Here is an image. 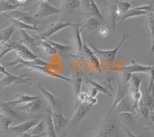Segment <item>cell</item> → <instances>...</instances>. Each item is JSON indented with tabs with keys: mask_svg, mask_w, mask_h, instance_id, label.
Returning a JSON list of instances; mask_svg holds the SVG:
<instances>
[{
	"mask_svg": "<svg viewBox=\"0 0 154 137\" xmlns=\"http://www.w3.org/2000/svg\"><path fill=\"white\" fill-rule=\"evenodd\" d=\"M142 81L138 76H132L128 81L127 93H129L133 102V108L137 113L139 111V105L143 98V93L141 90Z\"/></svg>",
	"mask_w": 154,
	"mask_h": 137,
	"instance_id": "1",
	"label": "cell"
},
{
	"mask_svg": "<svg viewBox=\"0 0 154 137\" xmlns=\"http://www.w3.org/2000/svg\"><path fill=\"white\" fill-rule=\"evenodd\" d=\"M128 37H129V35H126V34H124L123 36V39H121V41L119 42L118 46L112 49H105V50L104 49H100L92 44H89V46L93 49L96 55H98L99 56L101 57L103 59L112 62L116 60L118 53L120 50L121 47L123 45V43L128 39Z\"/></svg>",
	"mask_w": 154,
	"mask_h": 137,
	"instance_id": "2",
	"label": "cell"
},
{
	"mask_svg": "<svg viewBox=\"0 0 154 137\" xmlns=\"http://www.w3.org/2000/svg\"><path fill=\"white\" fill-rule=\"evenodd\" d=\"M81 6L86 19L89 17H95L103 23H106L105 18L102 14L98 5H96L95 0H81Z\"/></svg>",
	"mask_w": 154,
	"mask_h": 137,
	"instance_id": "3",
	"label": "cell"
},
{
	"mask_svg": "<svg viewBox=\"0 0 154 137\" xmlns=\"http://www.w3.org/2000/svg\"><path fill=\"white\" fill-rule=\"evenodd\" d=\"M29 84L32 83V80L30 78H27L26 74H23L21 76H5L0 79V90H4L9 87H14L19 84Z\"/></svg>",
	"mask_w": 154,
	"mask_h": 137,
	"instance_id": "4",
	"label": "cell"
},
{
	"mask_svg": "<svg viewBox=\"0 0 154 137\" xmlns=\"http://www.w3.org/2000/svg\"><path fill=\"white\" fill-rule=\"evenodd\" d=\"M63 12L61 9L56 8L51 5L50 3L47 2H41L39 1L38 7L37 11L33 15L34 17L37 20H42L45 18H47L49 16H55V15H60Z\"/></svg>",
	"mask_w": 154,
	"mask_h": 137,
	"instance_id": "5",
	"label": "cell"
},
{
	"mask_svg": "<svg viewBox=\"0 0 154 137\" xmlns=\"http://www.w3.org/2000/svg\"><path fill=\"white\" fill-rule=\"evenodd\" d=\"M153 12L152 5H140L137 7L131 8L124 14L121 15L118 19V22L123 23L125 20L133 17H138L142 16H148L150 12Z\"/></svg>",
	"mask_w": 154,
	"mask_h": 137,
	"instance_id": "6",
	"label": "cell"
},
{
	"mask_svg": "<svg viewBox=\"0 0 154 137\" xmlns=\"http://www.w3.org/2000/svg\"><path fill=\"white\" fill-rule=\"evenodd\" d=\"M152 65H146L138 63L137 62L134 61L133 59L130 60V64L125 66L122 67L119 69H116V71H120L122 72H126V73H152Z\"/></svg>",
	"mask_w": 154,
	"mask_h": 137,
	"instance_id": "7",
	"label": "cell"
},
{
	"mask_svg": "<svg viewBox=\"0 0 154 137\" xmlns=\"http://www.w3.org/2000/svg\"><path fill=\"white\" fill-rule=\"evenodd\" d=\"M9 13L10 14L8 15L10 16L11 17L16 19V20H19V21L23 22V23H26V24L29 25V26H31L35 27L36 29H38V26L40 24L39 20L35 19L33 16V15H31L29 12L16 9V10L9 12Z\"/></svg>",
	"mask_w": 154,
	"mask_h": 137,
	"instance_id": "8",
	"label": "cell"
},
{
	"mask_svg": "<svg viewBox=\"0 0 154 137\" xmlns=\"http://www.w3.org/2000/svg\"><path fill=\"white\" fill-rule=\"evenodd\" d=\"M92 108H93V105L86 103H79L76 105L75 112L69 121V124L71 126L78 125L86 117Z\"/></svg>",
	"mask_w": 154,
	"mask_h": 137,
	"instance_id": "9",
	"label": "cell"
},
{
	"mask_svg": "<svg viewBox=\"0 0 154 137\" xmlns=\"http://www.w3.org/2000/svg\"><path fill=\"white\" fill-rule=\"evenodd\" d=\"M38 88L39 91L42 93V96L44 98L46 99V100L49 103V106H50V111L52 113H55V112H60L61 110L60 108V101L56 98V96L53 94L52 92L48 90L47 89L42 85L41 83H38Z\"/></svg>",
	"mask_w": 154,
	"mask_h": 137,
	"instance_id": "10",
	"label": "cell"
},
{
	"mask_svg": "<svg viewBox=\"0 0 154 137\" xmlns=\"http://www.w3.org/2000/svg\"><path fill=\"white\" fill-rule=\"evenodd\" d=\"M75 25L72 24L70 22H65V21H59L57 23H51L49 28L40 34V36L43 39H46L47 38L53 36L55 34L58 33V32L61 31V30L67 28V27H74Z\"/></svg>",
	"mask_w": 154,
	"mask_h": 137,
	"instance_id": "11",
	"label": "cell"
},
{
	"mask_svg": "<svg viewBox=\"0 0 154 137\" xmlns=\"http://www.w3.org/2000/svg\"><path fill=\"white\" fill-rule=\"evenodd\" d=\"M0 116L4 118H9L14 122H20L23 120V116L14 110L13 107L10 106L0 99Z\"/></svg>",
	"mask_w": 154,
	"mask_h": 137,
	"instance_id": "12",
	"label": "cell"
},
{
	"mask_svg": "<svg viewBox=\"0 0 154 137\" xmlns=\"http://www.w3.org/2000/svg\"><path fill=\"white\" fill-rule=\"evenodd\" d=\"M16 57L26 62H32L38 59V56L29 49V48L19 42L14 51Z\"/></svg>",
	"mask_w": 154,
	"mask_h": 137,
	"instance_id": "13",
	"label": "cell"
},
{
	"mask_svg": "<svg viewBox=\"0 0 154 137\" xmlns=\"http://www.w3.org/2000/svg\"><path fill=\"white\" fill-rule=\"evenodd\" d=\"M82 55H83V58L87 60L88 62L94 68L95 70L98 71L100 72H102L100 60L97 58L94 51L88 45H82Z\"/></svg>",
	"mask_w": 154,
	"mask_h": 137,
	"instance_id": "14",
	"label": "cell"
},
{
	"mask_svg": "<svg viewBox=\"0 0 154 137\" xmlns=\"http://www.w3.org/2000/svg\"><path fill=\"white\" fill-rule=\"evenodd\" d=\"M104 24L100 20L95 17H89L86 19L85 22L82 26H79V32L81 34H89L94 32L100 29V26Z\"/></svg>",
	"mask_w": 154,
	"mask_h": 137,
	"instance_id": "15",
	"label": "cell"
},
{
	"mask_svg": "<svg viewBox=\"0 0 154 137\" xmlns=\"http://www.w3.org/2000/svg\"><path fill=\"white\" fill-rule=\"evenodd\" d=\"M126 83L124 84H121L119 82L117 83V87H116V96L114 98L113 102H112V105H111L110 109L108 110V113H106L107 116L110 115L112 111L117 107L119 103L123 102V99L127 94V87L125 86Z\"/></svg>",
	"mask_w": 154,
	"mask_h": 137,
	"instance_id": "16",
	"label": "cell"
},
{
	"mask_svg": "<svg viewBox=\"0 0 154 137\" xmlns=\"http://www.w3.org/2000/svg\"><path fill=\"white\" fill-rule=\"evenodd\" d=\"M26 68H29L30 70L34 71V72H36L39 74H42L44 76H49V77L52 78H56V79H60L62 80L66 81L68 83H71V79L70 78L66 77L64 76H62V75H59V74L56 73V72H53V71L49 70L48 68H46V67H42V66H38V65H30L26 66Z\"/></svg>",
	"mask_w": 154,
	"mask_h": 137,
	"instance_id": "17",
	"label": "cell"
},
{
	"mask_svg": "<svg viewBox=\"0 0 154 137\" xmlns=\"http://www.w3.org/2000/svg\"><path fill=\"white\" fill-rule=\"evenodd\" d=\"M38 120H30L23 122L22 123L16 126H11L9 127V132H16L19 134H23L29 132V130L33 128L36 124L38 123Z\"/></svg>",
	"mask_w": 154,
	"mask_h": 137,
	"instance_id": "18",
	"label": "cell"
},
{
	"mask_svg": "<svg viewBox=\"0 0 154 137\" xmlns=\"http://www.w3.org/2000/svg\"><path fill=\"white\" fill-rule=\"evenodd\" d=\"M42 107V101L40 99L32 101V102H27L23 105H20L19 106H15V109L17 110L21 111L25 113H36L37 111L40 110Z\"/></svg>",
	"mask_w": 154,
	"mask_h": 137,
	"instance_id": "19",
	"label": "cell"
},
{
	"mask_svg": "<svg viewBox=\"0 0 154 137\" xmlns=\"http://www.w3.org/2000/svg\"><path fill=\"white\" fill-rule=\"evenodd\" d=\"M51 113H52V116H53V124H54L56 133H60L61 130L63 128H65L69 124V120L63 116L62 111L55 112V113L51 112Z\"/></svg>",
	"mask_w": 154,
	"mask_h": 137,
	"instance_id": "20",
	"label": "cell"
},
{
	"mask_svg": "<svg viewBox=\"0 0 154 137\" xmlns=\"http://www.w3.org/2000/svg\"><path fill=\"white\" fill-rule=\"evenodd\" d=\"M16 96H17V98L15 100L11 101V102H6V103L14 108L15 106H17V105H23V104H26L27 102L40 99L36 96H29L28 94H24V93H19L18 95H16Z\"/></svg>",
	"mask_w": 154,
	"mask_h": 137,
	"instance_id": "21",
	"label": "cell"
},
{
	"mask_svg": "<svg viewBox=\"0 0 154 137\" xmlns=\"http://www.w3.org/2000/svg\"><path fill=\"white\" fill-rule=\"evenodd\" d=\"M34 36H35L37 47L40 48L42 52H44L46 54L49 55V56H54L56 54V50L48 43L46 39L42 38L39 35L34 34Z\"/></svg>",
	"mask_w": 154,
	"mask_h": 137,
	"instance_id": "22",
	"label": "cell"
},
{
	"mask_svg": "<svg viewBox=\"0 0 154 137\" xmlns=\"http://www.w3.org/2000/svg\"><path fill=\"white\" fill-rule=\"evenodd\" d=\"M45 132H46L47 137H58L57 133L55 129L54 124H53V116L52 113L49 109H48L47 113H46V118L45 120Z\"/></svg>",
	"mask_w": 154,
	"mask_h": 137,
	"instance_id": "23",
	"label": "cell"
},
{
	"mask_svg": "<svg viewBox=\"0 0 154 137\" xmlns=\"http://www.w3.org/2000/svg\"><path fill=\"white\" fill-rule=\"evenodd\" d=\"M20 30V35H21V39L19 42L23 43V45L26 46L29 48L37 47L36 42L34 35H30L26 32V30L19 29Z\"/></svg>",
	"mask_w": 154,
	"mask_h": 137,
	"instance_id": "24",
	"label": "cell"
},
{
	"mask_svg": "<svg viewBox=\"0 0 154 137\" xmlns=\"http://www.w3.org/2000/svg\"><path fill=\"white\" fill-rule=\"evenodd\" d=\"M19 42L9 40L0 43V59L3 58L5 55L12 51H14Z\"/></svg>",
	"mask_w": 154,
	"mask_h": 137,
	"instance_id": "25",
	"label": "cell"
},
{
	"mask_svg": "<svg viewBox=\"0 0 154 137\" xmlns=\"http://www.w3.org/2000/svg\"><path fill=\"white\" fill-rule=\"evenodd\" d=\"M74 44H75V49H76L77 53L79 54L81 58H83V55H82V37H81V32H79V25H75L74 26Z\"/></svg>",
	"mask_w": 154,
	"mask_h": 137,
	"instance_id": "26",
	"label": "cell"
},
{
	"mask_svg": "<svg viewBox=\"0 0 154 137\" xmlns=\"http://www.w3.org/2000/svg\"><path fill=\"white\" fill-rule=\"evenodd\" d=\"M70 79H71V83H70L73 86L75 97L76 98V96L79 95L81 91V87H82V83H83V79L81 76V75H79V72H72V77L70 78Z\"/></svg>",
	"mask_w": 154,
	"mask_h": 137,
	"instance_id": "27",
	"label": "cell"
},
{
	"mask_svg": "<svg viewBox=\"0 0 154 137\" xmlns=\"http://www.w3.org/2000/svg\"><path fill=\"white\" fill-rule=\"evenodd\" d=\"M81 7V0H63L61 9L67 12H72Z\"/></svg>",
	"mask_w": 154,
	"mask_h": 137,
	"instance_id": "28",
	"label": "cell"
},
{
	"mask_svg": "<svg viewBox=\"0 0 154 137\" xmlns=\"http://www.w3.org/2000/svg\"><path fill=\"white\" fill-rule=\"evenodd\" d=\"M47 42L56 50V53H59L60 56H66V55L69 54L70 52L72 51V48L67 46V45L61 44V43H59V42H54V41L52 40H47Z\"/></svg>",
	"mask_w": 154,
	"mask_h": 137,
	"instance_id": "29",
	"label": "cell"
},
{
	"mask_svg": "<svg viewBox=\"0 0 154 137\" xmlns=\"http://www.w3.org/2000/svg\"><path fill=\"white\" fill-rule=\"evenodd\" d=\"M76 101L79 102V103H86L91 105H96L98 99L97 98L91 96L86 93H79V94L76 96Z\"/></svg>",
	"mask_w": 154,
	"mask_h": 137,
	"instance_id": "30",
	"label": "cell"
},
{
	"mask_svg": "<svg viewBox=\"0 0 154 137\" xmlns=\"http://www.w3.org/2000/svg\"><path fill=\"white\" fill-rule=\"evenodd\" d=\"M23 5V4L16 3V2L5 1V0H0V12L2 13V12H11V11L16 10Z\"/></svg>",
	"mask_w": 154,
	"mask_h": 137,
	"instance_id": "31",
	"label": "cell"
},
{
	"mask_svg": "<svg viewBox=\"0 0 154 137\" xmlns=\"http://www.w3.org/2000/svg\"><path fill=\"white\" fill-rule=\"evenodd\" d=\"M16 30V28L13 25H11L10 26L3 29H0V43L11 40V37Z\"/></svg>",
	"mask_w": 154,
	"mask_h": 137,
	"instance_id": "32",
	"label": "cell"
},
{
	"mask_svg": "<svg viewBox=\"0 0 154 137\" xmlns=\"http://www.w3.org/2000/svg\"><path fill=\"white\" fill-rule=\"evenodd\" d=\"M3 16L6 17L9 21H11L12 23V25L14 26L16 28L19 29H24V30H36L37 29L35 28L33 26H29V25L26 24V23H23V22L19 21V20L14 19V18L11 17L10 16H9L8 14H5L3 13Z\"/></svg>",
	"mask_w": 154,
	"mask_h": 137,
	"instance_id": "33",
	"label": "cell"
},
{
	"mask_svg": "<svg viewBox=\"0 0 154 137\" xmlns=\"http://www.w3.org/2000/svg\"><path fill=\"white\" fill-rule=\"evenodd\" d=\"M116 132V126L115 123H110L105 127L103 130L100 131V133L97 135V137H113Z\"/></svg>",
	"mask_w": 154,
	"mask_h": 137,
	"instance_id": "34",
	"label": "cell"
},
{
	"mask_svg": "<svg viewBox=\"0 0 154 137\" xmlns=\"http://www.w3.org/2000/svg\"><path fill=\"white\" fill-rule=\"evenodd\" d=\"M109 12H110L111 22L112 24V28L114 29V32H116V24L118 23V19L119 17V14L118 12L117 8H116V2L112 3L109 6Z\"/></svg>",
	"mask_w": 154,
	"mask_h": 137,
	"instance_id": "35",
	"label": "cell"
},
{
	"mask_svg": "<svg viewBox=\"0 0 154 137\" xmlns=\"http://www.w3.org/2000/svg\"><path fill=\"white\" fill-rule=\"evenodd\" d=\"M84 81L86 82V83L88 84L91 85L92 86V88H94L95 90H96L98 91V93H101L103 94H105V95L107 96H112V94L110 93V92L107 90L104 87L103 85L100 84L99 83L96 82L94 80H92V79H84Z\"/></svg>",
	"mask_w": 154,
	"mask_h": 137,
	"instance_id": "36",
	"label": "cell"
},
{
	"mask_svg": "<svg viewBox=\"0 0 154 137\" xmlns=\"http://www.w3.org/2000/svg\"><path fill=\"white\" fill-rule=\"evenodd\" d=\"M116 8H117L118 12H119V16L121 15L124 14L125 12L132 8L131 2L125 1V0H117L116 1Z\"/></svg>",
	"mask_w": 154,
	"mask_h": 137,
	"instance_id": "37",
	"label": "cell"
},
{
	"mask_svg": "<svg viewBox=\"0 0 154 137\" xmlns=\"http://www.w3.org/2000/svg\"><path fill=\"white\" fill-rule=\"evenodd\" d=\"M146 25L148 27V29L150 33V40H151V46H150V50H151V54L153 53V12H150L148 15V18L146 20Z\"/></svg>",
	"mask_w": 154,
	"mask_h": 137,
	"instance_id": "38",
	"label": "cell"
},
{
	"mask_svg": "<svg viewBox=\"0 0 154 137\" xmlns=\"http://www.w3.org/2000/svg\"><path fill=\"white\" fill-rule=\"evenodd\" d=\"M12 123H13V121L9 119V118H2V120H1V128H2V131L5 133L9 132V127L11 126V124Z\"/></svg>",
	"mask_w": 154,
	"mask_h": 137,
	"instance_id": "39",
	"label": "cell"
},
{
	"mask_svg": "<svg viewBox=\"0 0 154 137\" xmlns=\"http://www.w3.org/2000/svg\"><path fill=\"white\" fill-rule=\"evenodd\" d=\"M44 129H45V123H44V121L38 122V124H36L33 128L32 129V130L30 132V134H32V135H39V134L44 133L45 132H42Z\"/></svg>",
	"mask_w": 154,
	"mask_h": 137,
	"instance_id": "40",
	"label": "cell"
},
{
	"mask_svg": "<svg viewBox=\"0 0 154 137\" xmlns=\"http://www.w3.org/2000/svg\"><path fill=\"white\" fill-rule=\"evenodd\" d=\"M98 33L103 38H105L109 34V30L106 28H100L98 29Z\"/></svg>",
	"mask_w": 154,
	"mask_h": 137,
	"instance_id": "41",
	"label": "cell"
},
{
	"mask_svg": "<svg viewBox=\"0 0 154 137\" xmlns=\"http://www.w3.org/2000/svg\"><path fill=\"white\" fill-rule=\"evenodd\" d=\"M46 132L44 133L39 134V135H32L30 133H27V132H25V133L20 134V135H19L18 137H42V136H46Z\"/></svg>",
	"mask_w": 154,
	"mask_h": 137,
	"instance_id": "42",
	"label": "cell"
},
{
	"mask_svg": "<svg viewBox=\"0 0 154 137\" xmlns=\"http://www.w3.org/2000/svg\"><path fill=\"white\" fill-rule=\"evenodd\" d=\"M0 74H2V75H5V76H12V75H13L11 72H8L5 67L2 65L1 63H0Z\"/></svg>",
	"mask_w": 154,
	"mask_h": 137,
	"instance_id": "43",
	"label": "cell"
},
{
	"mask_svg": "<svg viewBox=\"0 0 154 137\" xmlns=\"http://www.w3.org/2000/svg\"><path fill=\"white\" fill-rule=\"evenodd\" d=\"M123 129H124L126 137H141V135H136L135 134H133V132H132L129 129L126 128V126H123Z\"/></svg>",
	"mask_w": 154,
	"mask_h": 137,
	"instance_id": "44",
	"label": "cell"
},
{
	"mask_svg": "<svg viewBox=\"0 0 154 137\" xmlns=\"http://www.w3.org/2000/svg\"><path fill=\"white\" fill-rule=\"evenodd\" d=\"M27 0H14V2H16V3L19 4H24L25 2H26Z\"/></svg>",
	"mask_w": 154,
	"mask_h": 137,
	"instance_id": "45",
	"label": "cell"
},
{
	"mask_svg": "<svg viewBox=\"0 0 154 137\" xmlns=\"http://www.w3.org/2000/svg\"><path fill=\"white\" fill-rule=\"evenodd\" d=\"M39 0H27L26 2L27 3H29V4H33L35 3V2H38Z\"/></svg>",
	"mask_w": 154,
	"mask_h": 137,
	"instance_id": "46",
	"label": "cell"
},
{
	"mask_svg": "<svg viewBox=\"0 0 154 137\" xmlns=\"http://www.w3.org/2000/svg\"><path fill=\"white\" fill-rule=\"evenodd\" d=\"M5 1H9V2H15L14 0H5Z\"/></svg>",
	"mask_w": 154,
	"mask_h": 137,
	"instance_id": "47",
	"label": "cell"
},
{
	"mask_svg": "<svg viewBox=\"0 0 154 137\" xmlns=\"http://www.w3.org/2000/svg\"><path fill=\"white\" fill-rule=\"evenodd\" d=\"M39 1H41V2H47V0H39ZM38 1V2H39Z\"/></svg>",
	"mask_w": 154,
	"mask_h": 137,
	"instance_id": "48",
	"label": "cell"
},
{
	"mask_svg": "<svg viewBox=\"0 0 154 137\" xmlns=\"http://www.w3.org/2000/svg\"><path fill=\"white\" fill-rule=\"evenodd\" d=\"M132 1H133V2H137V1H139V0H132Z\"/></svg>",
	"mask_w": 154,
	"mask_h": 137,
	"instance_id": "49",
	"label": "cell"
},
{
	"mask_svg": "<svg viewBox=\"0 0 154 137\" xmlns=\"http://www.w3.org/2000/svg\"><path fill=\"white\" fill-rule=\"evenodd\" d=\"M0 19H1V16H0Z\"/></svg>",
	"mask_w": 154,
	"mask_h": 137,
	"instance_id": "50",
	"label": "cell"
}]
</instances>
